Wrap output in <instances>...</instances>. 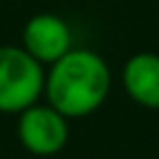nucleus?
<instances>
[{
    "label": "nucleus",
    "instance_id": "obj_1",
    "mask_svg": "<svg viewBox=\"0 0 159 159\" xmlns=\"http://www.w3.org/2000/svg\"><path fill=\"white\" fill-rule=\"evenodd\" d=\"M109 67L92 50H70L52 62L45 75L47 104L67 119L87 117L102 107L109 94Z\"/></svg>",
    "mask_w": 159,
    "mask_h": 159
},
{
    "label": "nucleus",
    "instance_id": "obj_2",
    "mask_svg": "<svg viewBox=\"0 0 159 159\" xmlns=\"http://www.w3.org/2000/svg\"><path fill=\"white\" fill-rule=\"evenodd\" d=\"M45 92L42 62L25 47H0V112H22Z\"/></svg>",
    "mask_w": 159,
    "mask_h": 159
},
{
    "label": "nucleus",
    "instance_id": "obj_3",
    "mask_svg": "<svg viewBox=\"0 0 159 159\" xmlns=\"http://www.w3.org/2000/svg\"><path fill=\"white\" fill-rule=\"evenodd\" d=\"M17 139L35 157H52L65 149L70 139V124L52 104H30L20 112Z\"/></svg>",
    "mask_w": 159,
    "mask_h": 159
},
{
    "label": "nucleus",
    "instance_id": "obj_4",
    "mask_svg": "<svg viewBox=\"0 0 159 159\" xmlns=\"http://www.w3.org/2000/svg\"><path fill=\"white\" fill-rule=\"evenodd\" d=\"M22 47L37 60V62H55L65 52L72 50V32L67 22L57 15L42 12L27 20L22 30Z\"/></svg>",
    "mask_w": 159,
    "mask_h": 159
},
{
    "label": "nucleus",
    "instance_id": "obj_5",
    "mask_svg": "<svg viewBox=\"0 0 159 159\" xmlns=\"http://www.w3.org/2000/svg\"><path fill=\"white\" fill-rule=\"evenodd\" d=\"M122 84L137 104L159 109V55L139 52L129 57L122 70Z\"/></svg>",
    "mask_w": 159,
    "mask_h": 159
}]
</instances>
